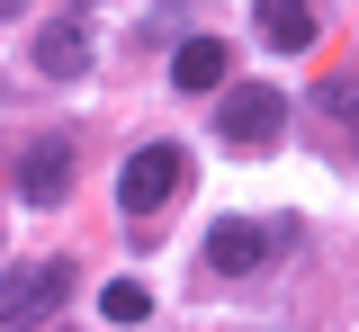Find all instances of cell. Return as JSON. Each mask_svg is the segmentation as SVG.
Masks as SVG:
<instances>
[{
    "instance_id": "obj_1",
    "label": "cell",
    "mask_w": 359,
    "mask_h": 332,
    "mask_svg": "<svg viewBox=\"0 0 359 332\" xmlns=\"http://www.w3.org/2000/svg\"><path fill=\"white\" fill-rule=\"evenodd\" d=\"M180 189H189V153L180 144H144V153H126V171H117V207L126 216H153Z\"/></svg>"
},
{
    "instance_id": "obj_2",
    "label": "cell",
    "mask_w": 359,
    "mask_h": 332,
    "mask_svg": "<svg viewBox=\"0 0 359 332\" xmlns=\"http://www.w3.org/2000/svg\"><path fill=\"white\" fill-rule=\"evenodd\" d=\"M278 126H287V99L269 90V81H243V90L216 99V135L233 144V153H269V144H278Z\"/></svg>"
},
{
    "instance_id": "obj_3",
    "label": "cell",
    "mask_w": 359,
    "mask_h": 332,
    "mask_svg": "<svg viewBox=\"0 0 359 332\" xmlns=\"http://www.w3.org/2000/svg\"><path fill=\"white\" fill-rule=\"evenodd\" d=\"M63 287H72V261H36V270H18V279L0 287V332L45 324V314L63 305Z\"/></svg>"
},
{
    "instance_id": "obj_4",
    "label": "cell",
    "mask_w": 359,
    "mask_h": 332,
    "mask_svg": "<svg viewBox=\"0 0 359 332\" xmlns=\"http://www.w3.org/2000/svg\"><path fill=\"white\" fill-rule=\"evenodd\" d=\"M261 261H269V225L261 216H216L207 225V270L216 279H252Z\"/></svg>"
},
{
    "instance_id": "obj_5",
    "label": "cell",
    "mask_w": 359,
    "mask_h": 332,
    "mask_svg": "<svg viewBox=\"0 0 359 332\" xmlns=\"http://www.w3.org/2000/svg\"><path fill=\"white\" fill-rule=\"evenodd\" d=\"M9 180H18V198L54 207V198L72 189V144H63V135H36L27 153H18V171H9Z\"/></svg>"
},
{
    "instance_id": "obj_6",
    "label": "cell",
    "mask_w": 359,
    "mask_h": 332,
    "mask_svg": "<svg viewBox=\"0 0 359 332\" xmlns=\"http://www.w3.org/2000/svg\"><path fill=\"white\" fill-rule=\"evenodd\" d=\"M314 126H332V153H341V162H359V81L351 72H323V81H314Z\"/></svg>"
},
{
    "instance_id": "obj_7",
    "label": "cell",
    "mask_w": 359,
    "mask_h": 332,
    "mask_svg": "<svg viewBox=\"0 0 359 332\" xmlns=\"http://www.w3.org/2000/svg\"><path fill=\"white\" fill-rule=\"evenodd\" d=\"M252 18H261V36L278 54H306L323 36V18H314V0H252Z\"/></svg>"
},
{
    "instance_id": "obj_8",
    "label": "cell",
    "mask_w": 359,
    "mask_h": 332,
    "mask_svg": "<svg viewBox=\"0 0 359 332\" xmlns=\"http://www.w3.org/2000/svg\"><path fill=\"white\" fill-rule=\"evenodd\" d=\"M36 72H45V81H81V72H90V36H81V18H54V27H36Z\"/></svg>"
},
{
    "instance_id": "obj_9",
    "label": "cell",
    "mask_w": 359,
    "mask_h": 332,
    "mask_svg": "<svg viewBox=\"0 0 359 332\" xmlns=\"http://www.w3.org/2000/svg\"><path fill=\"white\" fill-rule=\"evenodd\" d=\"M224 72H233V46H216V36H189V46L171 54L180 90H224Z\"/></svg>"
},
{
    "instance_id": "obj_10",
    "label": "cell",
    "mask_w": 359,
    "mask_h": 332,
    "mask_svg": "<svg viewBox=\"0 0 359 332\" xmlns=\"http://www.w3.org/2000/svg\"><path fill=\"white\" fill-rule=\"evenodd\" d=\"M99 305H108V324H144V314H153V287H144V279H108Z\"/></svg>"
},
{
    "instance_id": "obj_11",
    "label": "cell",
    "mask_w": 359,
    "mask_h": 332,
    "mask_svg": "<svg viewBox=\"0 0 359 332\" xmlns=\"http://www.w3.org/2000/svg\"><path fill=\"white\" fill-rule=\"evenodd\" d=\"M18 9H27V0H0V18H18Z\"/></svg>"
},
{
    "instance_id": "obj_12",
    "label": "cell",
    "mask_w": 359,
    "mask_h": 332,
    "mask_svg": "<svg viewBox=\"0 0 359 332\" xmlns=\"http://www.w3.org/2000/svg\"><path fill=\"white\" fill-rule=\"evenodd\" d=\"M81 9H99V0H81Z\"/></svg>"
}]
</instances>
